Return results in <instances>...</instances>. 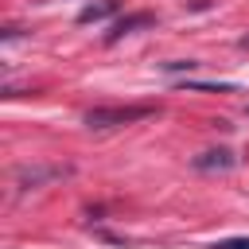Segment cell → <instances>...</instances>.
Listing matches in <instances>:
<instances>
[{"mask_svg":"<svg viewBox=\"0 0 249 249\" xmlns=\"http://www.w3.org/2000/svg\"><path fill=\"white\" fill-rule=\"evenodd\" d=\"M156 105H101V109H89L86 113V124L89 128H121V124H136L144 117H152Z\"/></svg>","mask_w":249,"mask_h":249,"instance_id":"1","label":"cell"},{"mask_svg":"<svg viewBox=\"0 0 249 249\" xmlns=\"http://www.w3.org/2000/svg\"><path fill=\"white\" fill-rule=\"evenodd\" d=\"M233 163H237V156H233L230 148H210V152H202V156L191 160L195 171H230Z\"/></svg>","mask_w":249,"mask_h":249,"instance_id":"2","label":"cell"},{"mask_svg":"<svg viewBox=\"0 0 249 249\" xmlns=\"http://www.w3.org/2000/svg\"><path fill=\"white\" fill-rule=\"evenodd\" d=\"M62 175H70V167H23L16 183H19V191H35L47 179H62Z\"/></svg>","mask_w":249,"mask_h":249,"instance_id":"3","label":"cell"},{"mask_svg":"<svg viewBox=\"0 0 249 249\" xmlns=\"http://www.w3.org/2000/svg\"><path fill=\"white\" fill-rule=\"evenodd\" d=\"M148 23H152V16H148V12H132V16H124V19H117V23L109 27L105 43H117V39H124L128 31H136V27H148Z\"/></svg>","mask_w":249,"mask_h":249,"instance_id":"4","label":"cell"},{"mask_svg":"<svg viewBox=\"0 0 249 249\" xmlns=\"http://www.w3.org/2000/svg\"><path fill=\"white\" fill-rule=\"evenodd\" d=\"M117 8H121L117 0H97V4H86V8L78 12V23H97V19H109Z\"/></svg>","mask_w":249,"mask_h":249,"instance_id":"5","label":"cell"},{"mask_svg":"<svg viewBox=\"0 0 249 249\" xmlns=\"http://www.w3.org/2000/svg\"><path fill=\"white\" fill-rule=\"evenodd\" d=\"M183 89H202V93H233V86H226V82H183Z\"/></svg>","mask_w":249,"mask_h":249,"instance_id":"6","label":"cell"},{"mask_svg":"<svg viewBox=\"0 0 249 249\" xmlns=\"http://www.w3.org/2000/svg\"><path fill=\"white\" fill-rule=\"evenodd\" d=\"M202 62H195V58H175V62H163V70H171V74H179V70H198Z\"/></svg>","mask_w":249,"mask_h":249,"instance_id":"7","label":"cell"},{"mask_svg":"<svg viewBox=\"0 0 249 249\" xmlns=\"http://www.w3.org/2000/svg\"><path fill=\"white\" fill-rule=\"evenodd\" d=\"M214 249H249V237H226V241H218Z\"/></svg>","mask_w":249,"mask_h":249,"instance_id":"8","label":"cell"},{"mask_svg":"<svg viewBox=\"0 0 249 249\" xmlns=\"http://www.w3.org/2000/svg\"><path fill=\"white\" fill-rule=\"evenodd\" d=\"M241 47H249V35H245V39H241Z\"/></svg>","mask_w":249,"mask_h":249,"instance_id":"9","label":"cell"}]
</instances>
